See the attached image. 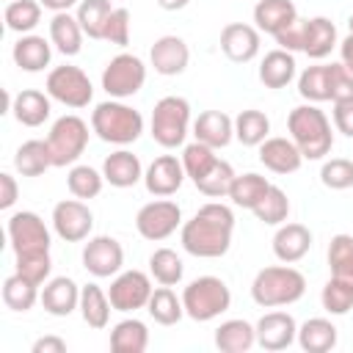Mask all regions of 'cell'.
<instances>
[{"mask_svg": "<svg viewBox=\"0 0 353 353\" xmlns=\"http://www.w3.org/2000/svg\"><path fill=\"white\" fill-rule=\"evenodd\" d=\"M88 124L74 116V113H66L61 119L52 121L50 132H47V146H50V154H52V165L55 168H66V165H74L80 160V154L85 152L88 146Z\"/></svg>", "mask_w": 353, "mask_h": 353, "instance_id": "cell-7", "label": "cell"}, {"mask_svg": "<svg viewBox=\"0 0 353 353\" xmlns=\"http://www.w3.org/2000/svg\"><path fill=\"white\" fill-rule=\"evenodd\" d=\"M234 138L243 146H259L265 138H270V119L256 108L240 110L234 116Z\"/></svg>", "mask_w": 353, "mask_h": 353, "instance_id": "cell-39", "label": "cell"}, {"mask_svg": "<svg viewBox=\"0 0 353 353\" xmlns=\"http://www.w3.org/2000/svg\"><path fill=\"white\" fill-rule=\"evenodd\" d=\"M190 130V102L185 97L168 94L154 102L152 119H149V132L157 146L163 149H176L185 143Z\"/></svg>", "mask_w": 353, "mask_h": 353, "instance_id": "cell-6", "label": "cell"}, {"mask_svg": "<svg viewBox=\"0 0 353 353\" xmlns=\"http://www.w3.org/2000/svg\"><path fill=\"white\" fill-rule=\"evenodd\" d=\"M102 176L113 188H132L143 179L141 157L132 154L130 149H116L102 160Z\"/></svg>", "mask_w": 353, "mask_h": 353, "instance_id": "cell-24", "label": "cell"}, {"mask_svg": "<svg viewBox=\"0 0 353 353\" xmlns=\"http://www.w3.org/2000/svg\"><path fill=\"white\" fill-rule=\"evenodd\" d=\"M251 212H254L256 221H262L265 226H281V223L287 221V215H290V199H287V193H284L281 188L270 185L268 193L262 196V201H259Z\"/></svg>", "mask_w": 353, "mask_h": 353, "instance_id": "cell-46", "label": "cell"}, {"mask_svg": "<svg viewBox=\"0 0 353 353\" xmlns=\"http://www.w3.org/2000/svg\"><path fill=\"white\" fill-rule=\"evenodd\" d=\"M306 292V276L295 268L284 265H268L262 268L251 281V298L262 309H279L298 303Z\"/></svg>", "mask_w": 353, "mask_h": 353, "instance_id": "cell-3", "label": "cell"}, {"mask_svg": "<svg viewBox=\"0 0 353 353\" xmlns=\"http://www.w3.org/2000/svg\"><path fill=\"white\" fill-rule=\"evenodd\" d=\"M188 3H190V0H157V6H160L163 11H182Z\"/></svg>", "mask_w": 353, "mask_h": 353, "instance_id": "cell-59", "label": "cell"}, {"mask_svg": "<svg viewBox=\"0 0 353 353\" xmlns=\"http://www.w3.org/2000/svg\"><path fill=\"white\" fill-rule=\"evenodd\" d=\"M185 165H182V160L176 157V154H160V157H154L149 165H146V171H143V185H146V190L152 193V196H157V199H168V196H174L179 188H182V182H185Z\"/></svg>", "mask_w": 353, "mask_h": 353, "instance_id": "cell-15", "label": "cell"}, {"mask_svg": "<svg viewBox=\"0 0 353 353\" xmlns=\"http://www.w3.org/2000/svg\"><path fill=\"white\" fill-rule=\"evenodd\" d=\"M185 314L196 323H210L232 306V290L218 276H199L182 290Z\"/></svg>", "mask_w": 353, "mask_h": 353, "instance_id": "cell-5", "label": "cell"}, {"mask_svg": "<svg viewBox=\"0 0 353 353\" xmlns=\"http://www.w3.org/2000/svg\"><path fill=\"white\" fill-rule=\"evenodd\" d=\"M14 168H17L22 176H41L44 171L55 168L47 141H39V138L25 141V143L17 149V154H14Z\"/></svg>", "mask_w": 353, "mask_h": 353, "instance_id": "cell-34", "label": "cell"}, {"mask_svg": "<svg viewBox=\"0 0 353 353\" xmlns=\"http://www.w3.org/2000/svg\"><path fill=\"white\" fill-rule=\"evenodd\" d=\"M11 58L22 72H30V74L44 72L52 61V41L44 36H36V33H25L14 41Z\"/></svg>", "mask_w": 353, "mask_h": 353, "instance_id": "cell-21", "label": "cell"}, {"mask_svg": "<svg viewBox=\"0 0 353 353\" xmlns=\"http://www.w3.org/2000/svg\"><path fill=\"white\" fill-rule=\"evenodd\" d=\"M113 8H116V6H113L110 0H80L74 17H77V22H80V28H83V33H85L88 39L102 41L105 22H108V17H110Z\"/></svg>", "mask_w": 353, "mask_h": 353, "instance_id": "cell-41", "label": "cell"}, {"mask_svg": "<svg viewBox=\"0 0 353 353\" xmlns=\"http://www.w3.org/2000/svg\"><path fill=\"white\" fill-rule=\"evenodd\" d=\"M320 182L328 190H347L353 188V160L347 157H331L320 168Z\"/></svg>", "mask_w": 353, "mask_h": 353, "instance_id": "cell-49", "label": "cell"}, {"mask_svg": "<svg viewBox=\"0 0 353 353\" xmlns=\"http://www.w3.org/2000/svg\"><path fill=\"white\" fill-rule=\"evenodd\" d=\"M339 61L353 72V14L347 19V36L339 41Z\"/></svg>", "mask_w": 353, "mask_h": 353, "instance_id": "cell-57", "label": "cell"}, {"mask_svg": "<svg viewBox=\"0 0 353 353\" xmlns=\"http://www.w3.org/2000/svg\"><path fill=\"white\" fill-rule=\"evenodd\" d=\"M33 353H66V342L61 339V336H41V339H36L33 342V347H30Z\"/></svg>", "mask_w": 353, "mask_h": 353, "instance_id": "cell-56", "label": "cell"}, {"mask_svg": "<svg viewBox=\"0 0 353 353\" xmlns=\"http://www.w3.org/2000/svg\"><path fill=\"white\" fill-rule=\"evenodd\" d=\"M146 83V63L132 52H119L102 69V88L110 99L135 97Z\"/></svg>", "mask_w": 353, "mask_h": 353, "instance_id": "cell-10", "label": "cell"}, {"mask_svg": "<svg viewBox=\"0 0 353 353\" xmlns=\"http://www.w3.org/2000/svg\"><path fill=\"white\" fill-rule=\"evenodd\" d=\"M336 44H339V39H336V25H334L328 17H312V19H306L303 52H306L312 61L328 58Z\"/></svg>", "mask_w": 353, "mask_h": 353, "instance_id": "cell-31", "label": "cell"}, {"mask_svg": "<svg viewBox=\"0 0 353 353\" xmlns=\"http://www.w3.org/2000/svg\"><path fill=\"white\" fill-rule=\"evenodd\" d=\"M320 303L328 314H347L353 309V287L347 281H339V279H328L323 292H320Z\"/></svg>", "mask_w": 353, "mask_h": 353, "instance_id": "cell-47", "label": "cell"}, {"mask_svg": "<svg viewBox=\"0 0 353 353\" xmlns=\"http://www.w3.org/2000/svg\"><path fill=\"white\" fill-rule=\"evenodd\" d=\"M50 110H52V97L47 91L22 88L19 94H14L11 113L22 127H41L50 119Z\"/></svg>", "mask_w": 353, "mask_h": 353, "instance_id": "cell-25", "label": "cell"}, {"mask_svg": "<svg viewBox=\"0 0 353 353\" xmlns=\"http://www.w3.org/2000/svg\"><path fill=\"white\" fill-rule=\"evenodd\" d=\"M44 8H50L52 14H58V11H72L80 0H39Z\"/></svg>", "mask_w": 353, "mask_h": 353, "instance_id": "cell-58", "label": "cell"}, {"mask_svg": "<svg viewBox=\"0 0 353 353\" xmlns=\"http://www.w3.org/2000/svg\"><path fill=\"white\" fill-rule=\"evenodd\" d=\"M146 312H149V317L157 325H176L185 317L182 298H176V292L171 287H165V284H160V287L152 290V298L146 303Z\"/></svg>", "mask_w": 353, "mask_h": 353, "instance_id": "cell-36", "label": "cell"}, {"mask_svg": "<svg viewBox=\"0 0 353 353\" xmlns=\"http://www.w3.org/2000/svg\"><path fill=\"white\" fill-rule=\"evenodd\" d=\"M256 345V325H251L243 317L223 320L215 328V347L221 353H245Z\"/></svg>", "mask_w": 353, "mask_h": 353, "instance_id": "cell-30", "label": "cell"}, {"mask_svg": "<svg viewBox=\"0 0 353 353\" xmlns=\"http://www.w3.org/2000/svg\"><path fill=\"white\" fill-rule=\"evenodd\" d=\"M102 41L108 44H116V47H127L130 44V8L124 6H116L105 22V33H102Z\"/></svg>", "mask_w": 353, "mask_h": 353, "instance_id": "cell-50", "label": "cell"}, {"mask_svg": "<svg viewBox=\"0 0 353 353\" xmlns=\"http://www.w3.org/2000/svg\"><path fill=\"white\" fill-rule=\"evenodd\" d=\"M17 199H19V185H17V179H14L8 171H3V174H0V210H11V207L17 204Z\"/></svg>", "mask_w": 353, "mask_h": 353, "instance_id": "cell-55", "label": "cell"}, {"mask_svg": "<svg viewBox=\"0 0 353 353\" xmlns=\"http://www.w3.org/2000/svg\"><path fill=\"white\" fill-rule=\"evenodd\" d=\"M298 339V323L290 312H265L259 320H256V345L262 350H287L292 342Z\"/></svg>", "mask_w": 353, "mask_h": 353, "instance_id": "cell-16", "label": "cell"}, {"mask_svg": "<svg viewBox=\"0 0 353 353\" xmlns=\"http://www.w3.org/2000/svg\"><path fill=\"white\" fill-rule=\"evenodd\" d=\"M215 152H218V149H212V146H207V143H201V141H193V143H188V146L182 149V165H185V174H188V179H190L193 185H196L204 174H210L212 165L221 160Z\"/></svg>", "mask_w": 353, "mask_h": 353, "instance_id": "cell-45", "label": "cell"}, {"mask_svg": "<svg viewBox=\"0 0 353 353\" xmlns=\"http://www.w3.org/2000/svg\"><path fill=\"white\" fill-rule=\"evenodd\" d=\"M94 229V212L83 199H63L52 207V232L66 243L88 240Z\"/></svg>", "mask_w": 353, "mask_h": 353, "instance_id": "cell-13", "label": "cell"}, {"mask_svg": "<svg viewBox=\"0 0 353 353\" xmlns=\"http://www.w3.org/2000/svg\"><path fill=\"white\" fill-rule=\"evenodd\" d=\"M44 91L55 102H61V105H66L72 110L88 108L91 99H94V85H91L88 74L80 66H72V63L50 69V74L44 80Z\"/></svg>", "mask_w": 353, "mask_h": 353, "instance_id": "cell-8", "label": "cell"}, {"mask_svg": "<svg viewBox=\"0 0 353 353\" xmlns=\"http://www.w3.org/2000/svg\"><path fill=\"white\" fill-rule=\"evenodd\" d=\"M268 188H270V182H268L262 174H256V171L234 174L232 188H229V199H232L234 207L254 210V207L262 201V196L268 193Z\"/></svg>", "mask_w": 353, "mask_h": 353, "instance_id": "cell-35", "label": "cell"}, {"mask_svg": "<svg viewBox=\"0 0 353 353\" xmlns=\"http://www.w3.org/2000/svg\"><path fill=\"white\" fill-rule=\"evenodd\" d=\"M149 276H152L157 284H165V287L179 284L182 276H185L182 256H179L174 248H154L152 256H149Z\"/></svg>", "mask_w": 353, "mask_h": 353, "instance_id": "cell-42", "label": "cell"}, {"mask_svg": "<svg viewBox=\"0 0 353 353\" xmlns=\"http://www.w3.org/2000/svg\"><path fill=\"white\" fill-rule=\"evenodd\" d=\"M312 248V232L303 223H281L273 234V254L279 262H301Z\"/></svg>", "mask_w": 353, "mask_h": 353, "instance_id": "cell-22", "label": "cell"}, {"mask_svg": "<svg viewBox=\"0 0 353 353\" xmlns=\"http://www.w3.org/2000/svg\"><path fill=\"white\" fill-rule=\"evenodd\" d=\"M295 342H298L301 350H306V353H328V350L336 347L339 331H336V325H334L331 320H325V317H309L306 323L298 325V339H295Z\"/></svg>", "mask_w": 353, "mask_h": 353, "instance_id": "cell-28", "label": "cell"}, {"mask_svg": "<svg viewBox=\"0 0 353 353\" xmlns=\"http://www.w3.org/2000/svg\"><path fill=\"white\" fill-rule=\"evenodd\" d=\"M295 19H298V8L292 0H256L254 6V28L259 33L276 36Z\"/></svg>", "mask_w": 353, "mask_h": 353, "instance_id": "cell-26", "label": "cell"}, {"mask_svg": "<svg viewBox=\"0 0 353 353\" xmlns=\"http://www.w3.org/2000/svg\"><path fill=\"white\" fill-rule=\"evenodd\" d=\"M152 279L143 273V270H121L113 276L110 287H108V298H110V306L113 312H138V309H146L149 298H152Z\"/></svg>", "mask_w": 353, "mask_h": 353, "instance_id": "cell-12", "label": "cell"}, {"mask_svg": "<svg viewBox=\"0 0 353 353\" xmlns=\"http://www.w3.org/2000/svg\"><path fill=\"white\" fill-rule=\"evenodd\" d=\"M331 119H334V127H336V132H342V135L353 138V97L334 102Z\"/></svg>", "mask_w": 353, "mask_h": 353, "instance_id": "cell-54", "label": "cell"}, {"mask_svg": "<svg viewBox=\"0 0 353 353\" xmlns=\"http://www.w3.org/2000/svg\"><path fill=\"white\" fill-rule=\"evenodd\" d=\"M234 234V212L221 201L201 204L190 221L179 226V243L190 256L218 259L232 248Z\"/></svg>", "mask_w": 353, "mask_h": 353, "instance_id": "cell-1", "label": "cell"}, {"mask_svg": "<svg viewBox=\"0 0 353 353\" xmlns=\"http://www.w3.org/2000/svg\"><path fill=\"white\" fill-rule=\"evenodd\" d=\"M102 185H105V176L102 171L91 168V165H83V163H74L69 165V174H66V188L74 199H97L102 193Z\"/></svg>", "mask_w": 353, "mask_h": 353, "instance_id": "cell-44", "label": "cell"}, {"mask_svg": "<svg viewBox=\"0 0 353 353\" xmlns=\"http://www.w3.org/2000/svg\"><path fill=\"white\" fill-rule=\"evenodd\" d=\"M328 268L331 276L353 287V234H334L328 243Z\"/></svg>", "mask_w": 353, "mask_h": 353, "instance_id": "cell-43", "label": "cell"}, {"mask_svg": "<svg viewBox=\"0 0 353 353\" xmlns=\"http://www.w3.org/2000/svg\"><path fill=\"white\" fill-rule=\"evenodd\" d=\"M353 97V72L339 61L331 63V102Z\"/></svg>", "mask_w": 353, "mask_h": 353, "instance_id": "cell-52", "label": "cell"}, {"mask_svg": "<svg viewBox=\"0 0 353 353\" xmlns=\"http://www.w3.org/2000/svg\"><path fill=\"white\" fill-rule=\"evenodd\" d=\"M303 33H306V19H295L292 25H287L281 33H276V44L287 52H303Z\"/></svg>", "mask_w": 353, "mask_h": 353, "instance_id": "cell-53", "label": "cell"}, {"mask_svg": "<svg viewBox=\"0 0 353 353\" xmlns=\"http://www.w3.org/2000/svg\"><path fill=\"white\" fill-rule=\"evenodd\" d=\"M182 226V210L176 201L171 199H154L146 201L138 215H135V229L143 240L149 243H160L165 237H171L176 229Z\"/></svg>", "mask_w": 353, "mask_h": 353, "instance_id": "cell-11", "label": "cell"}, {"mask_svg": "<svg viewBox=\"0 0 353 353\" xmlns=\"http://www.w3.org/2000/svg\"><path fill=\"white\" fill-rule=\"evenodd\" d=\"M262 36L254 25L245 22H229L221 30V50L232 63H248L259 55Z\"/></svg>", "mask_w": 353, "mask_h": 353, "instance_id": "cell-17", "label": "cell"}, {"mask_svg": "<svg viewBox=\"0 0 353 353\" xmlns=\"http://www.w3.org/2000/svg\"><path fill=\"white\" fill-rule=\"evenodd\" d=\"M298 94L306 102H328L331 99V63H314L306 66L298 74Z\"/></svg>", "mask_w": 353, "mask_h": 353, "instance_id": "cell-37", "label": "cell"}, {"mask_svg": "<svg viewBox=\"0 0 353 353\" xmlns=\"http://www.w3.org/2000/svg\"><path fill=\"white\" fill-rule=\"evenodd\" d=\"M110 312H113L110 298L99 284L91 281L80 287V317L88 328H97V331L105 328L110 323Z\"/></svg>", "mask_w": 353, "mask_h": 353, "instance_id": "cell-32", "label": "cell"}, {"mask_svg": "<svg viewBox=\"0 0 353 353\" xmlns=\"http://www.w3.org/2000/svg\"><path fill=\"white\" fill-rule=\"evenodd\" d=\"M193 135H196V141H201L212 149H223L234 138V119L223 110H204L193 121Z\"/></svg>", "mask_w": 353, "mask_h": 353, "instance_id": "cell-23", "label": "cell"}, {"mask_svg": "<svg viewBox=\"0 0 353 353\" xmlns=\"http://www.w3.org/2000/svg\"><path fill=\"white\" fill-rule=\"evenodd\" d=\"M6 232H8V243L14 248V256L50 254L52 234H50L47 223L41 221V215H36L30 210H19V212H14L8 218Z\"/></svg>", "mask_w": 353, "mask_h": 353, "instance_id": "cell-9", "label": "cell"}, {"mask_svg": "<svg viewBox=\"0 0 353 353\" xmlns=\"http://www.w3.org/2000/svg\"><path fill=\"white\" fill-rule=\"evenodd\" d=\"M149 347V328L138 317H124L110 331V350L113 353H143Z\"/></svg>", "mask_w": 353, "mask_h": 353, "instance_id": "cell-33", "label": "cell"}, {"mask_svg": "<svg viewBox=\"0 0 353 353\" xmlns=\"http://www.w3.org/2000/svg\"><path fill=\"white\" fill-rule=\"evenodd\" d=\"M124 265V248L110 234H97L83 245V268L94 279H110L121 273Z\"/></svg>", "mask_w": 353, "mask_h": 353, "instance_id": "cell-14", "label": "cell"}, {"mask_svg": "<svg viewBox=\"0 0 353 353\" xmlns=\"http://www.w3.org/2000/svg\"><path fill=\"white\" fill-rule=\"evenodd\" d=\"M149 63L154 66L157 74H163V77H176V74H182V72L188 69V63H190V50H188V44H185L182 36L168 33V36H160V39L152 44V50H149Z\"/></svg>", "mask_w": 353, "mask_h": 353, "instance_id": "cell-18", "label": "cell"}, {"mask_svg": "<svg viewBox=\"0 0 353 353\" xmlns=\"http://www.w3.org/2000/svg\"><path fill=\"white\" fill-rule=\"evenodd\" d=\"M41 3L39 0H11L3 11V22L11 33H33V28L41 22Z\"/></svg>", "mask_w": 353, "mask_h": 353, "instance_id": "cell-40", "label": "cell"}, {"mask_svg": "<svg viewBox=\"0 0 353 353\" xmlns=\"http://www.w3.org/2000/svg\"><path fill=\"white\" fill-rule=\"evenodd\" d=\"M287 130H290V138L295 141V146L301 149L303 160H323L334 149L331 119L314 102L292 108L287 116Z\"/></svg>", "mask_w": 353, "mask_h": 353, "instance_id": "cell-2", "label": "cell"}, {"mask_svg": "<svg viewBox=\"0 0 353 353\" xmlns=\"http://www.w3.org/2000/svg\"><path fill=\"white\" fill-rule=\"evenodd\" d=\"M259 163L273 174H295L303 163V154L292 138L273 135L259 143Z\"/></svg>", "mask_w": 353, "mask_h": 353, "instance_id": "cell-20", "label": "cell"}, {"mask_svg": "<svg viewBox=\"0 0 353 353\" xmlns=\"http://www.w3.org/2000/svg\"><path fill=\"white\" fill-rule=\"evenodd\" d=\"M91 132L105 143L130 146L143 132V116L124 99H108L91 110Z\"/></svg>", "mask_w": 353, "mask_h": 353, "instance_id": "cell-4", "label": "cell"}, {"mask_svg": "<svg viewBox=\"0 0 353 353\" xmlns=\"http://www.w3.org/2000/svg\"><path fill=\"white\" fill-rule=\"evenodd\" d=\"M232 179H234V168H232L226 160H218V163L212 165V171L204 174V176L196 182V188H199V193H204V196H210V199H221V196H229Z\"/></svg>", "mask_w": 353, "mask_h": 353, "instance_id": "cell-48", "label": "cell"}, {"mask_svg": "<svg viewBox=\"0 0 353 353\" xmlns=\"http://www.w3.org/2000/svg\"><path fill=\"white\" fill-rule=\"evenodd\" d=\"M39 303L52 317H69L74 309H80V287L69 276H55L41 284Z\"/></svg>", "mask_w": 353, "mask_h": 353, "instance_id": "cell-19", "label": "cell"}, {"mask_svg": "<svg viewBox=\"0 0 353 353\" xmlns=\"http://www.w3.org/2000/svg\"><path fill=\"white\" fill-rule=\"evenodd\" d=\"M83 36L85 33H83V28H80L74 14H69V11L52 14V19H50V41L61 55H66V58L77 55L83 50Z\"/></svg>", "mask_w": 353, "mask_h": 353, "instance_id": "cell-29", "label": "cell"}, {"mask_svg": "<svg viewBox=\"0 0 353 353\" xmlns=\"http://www.w3.org/2000/svg\"><path fill=\"white\" fill-rule=\"evenodd\" d=\"M52 270V256L50 254H33V256H17V273L30 279L33 284H44Z\"/></svg>", "mask_w": 353, "mask_h": 353, "instance_id": "cell-51", "label": "cell"}, {"mask_svg": "<svg viewBox=\"0 0 353 353\" xmlns=\"http://www.w3.org/2000/svg\"><path fill=\"white\" fill-rule=\"evenodd\" d=\"M41 290L39 284H33L30 279H25L22 273H11L6 281H3V303L11 309V312H30L39 301Z\"/></svg>", "mask_w": 353, "mask_h": 353, "instance_id": "cell-38", "label": "cell"}, {"mask_svg": "<svg viewBox=\"0 0 353 353\" xmlns=\"http://www.w3.org/2000/svg\"><path fill=\"white\" fill-rule=\"evenodd\" d=\"M295 72H298V63H295V52H287V50H270L265 52L262 63H259V83L265 88H284L295 80Z\"/></svg>", "mask_w": 353, "mask_h": 353, "instance_id": "cell-27", "label": "cell"}]
</instances>
